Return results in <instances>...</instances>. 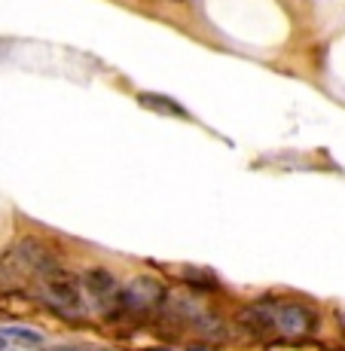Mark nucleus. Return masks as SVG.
<instances>
[{
  "label": "nucleus",
  "mask_w": 345,
  "mask_h": 351,
  "mask_svg": "<svg viewBox=\"0 0 345 351\" xmlns=\"http://www.w3.org/2000/svg\"><path fill=\"white\" fill-rule=\"evenodd\" d=\"M37 293H40V300L46 302V308L56 312L58 318H64V321H80L89 312L86 300H83V290H80V281L73 278L71 272H62V275H56V278H43Z\"/></svg>",
  "instance_id": "obj_3"
},
{
  "label": "nucleus",
  "mask_w": 345,
  "mask_h": 351,
  "mask_svg": "<svg viewBox=\"0 0 345 351\" xmlns=\"http://www.w3.org/2000/svg\"><path fill=\"white\" fill-rule=\"evenodd\" d=\"M12 260L22 266L25 275H34V278H56V275L64 272L62 260H58V254L52 251L46 241H40L37 235H22V239L16 241V247H12Z\"/></svg>",
  "instance_id": "obj_4"
},
{
  "label": "nucleus",
  "mask_w": 345,
  "mask_h": 351,
  "mask_svg": "<svg viewBox=\"0 0 345 351\" xmlns=\"http://www.w3.org/2000/svg\"><path fill=\"white\" fill-rule=\"evenodd\" d=\"M187 351H214L211 346H193V348H187Z\"/></svg>",
  "instance_id": "obj_10"
},
{
  "label": "nucleus",
  "mask_w": 345,
  "mask_h": 351,
  "mask_svg": "<svg viewBox=\"0 0 345 351\" xmlns=\"http://www.w3.org/2000/svg\"><path fill=\"white\" fill-rule=\"evenodd\" d=\"M138 101L144 107H150L153 113H162V117H180V119H187L189 113H187V107L184 104H178V101H171V98H165V95H138Z\"/></svg>",
  "instance_id": "obj_8"
},
{
  "label": "nucleus",
  "mask_w": 345,
  "mask_h": 351,
  "mask_svg": "<svg viewBox=\"0 0 345 351\" xmlns=\"http://www.w3.org/2000/svg\"><path fill=\"white\" fill-rule=\"evenodd\" d=\"M49 351H67V348H49ZM73 351H77V348H73Z\"/></svg>",
  "instance_id": "obj_14"
},
{
  "label": "nucleus",
  "mask_w": 345,
  "mask_h": 351,
  "mask_svg": "<svg viewBox=\"0 0 345 351\" xmlns=\"http://www.w3.org/2000/svg\"><path fill=\"white\" fill-rule=\"evenodd\" d=\"M0 336H3V339L28 342V346H43V333H37V330H31V327H3Z\"/></svg>",
  "instance_id": "obj_9"
},
{
  "label": "nucleus",
  "mask_w": 345,
  "mask_h": 351,
  "mask_svg": "<svg viewBox=\"0 0 345 351\" xmlns=\"http://www.w3.org/2000/svg\"><path fill=\"white\" fill-rule=\"evenodd\" d=\"M269 302V312H272L275 324V336L296 342V339H309L318 333L321 327V315L315 312L309 302L302 300H290V296H263Z\"/></svg>",
  "instance_id": "obj_1"
},
{
  "label": "nucleus",
  "mask_w": 345,
  "mask_h": 351,
  "mask_svg": "<svg viewBox=\"0 0 345 351\" xmlns=\"http://www.w3.org/2000/svg\"><path fill=\"white\" fill-rule=\"evenodd\" d=\"M147 351H174V348H165V346H156V348H147Z\"/></svg>",
  "instance_id": "obj_11"
},
{
  "label": "nucleus",
  "mask_w": 345,
  "mask_h": 351,
  "mask_svg": "<svg viewBox=\"0 0 345 351\" xmlns=\"http://www.w3.org/2000/svg\"><path fill=\"white\" fill-rule=\"evenodd\" d=\"M180 285H184L193 296H211L220 293L223 285L211 269H199V266H184L180 269Z\"/></svg>",
  "instance_id": "obj_7"
},
{
  "label": "nucleus",
  "mask_w": 345,
  "mask_h": 351,
  "mask_svg": "<svg viewBox=\"0 0 345 351\" xmlns=\"http://www.w3.org/2000/svg\"><path fill=\"white\" fill-rule=\"evenodd\" d=\"M168 300V287L153 275H138L119 287L117 306L126 312V318H156Z\"/></svg>",
  "instance_id": "obj_2"
},
{
  "label": "nucleus",
  "mask_w": 345,
  "mask_h": 351,
  "mask_svg": "<svg viewBox=\"0 0 345 351\" xmlns=\"http://www.w3.org/2000/svg\"><path fill=\"white\" fill-rule=\"evenodd\" d=\"M80 287H83L101 308H107L117 302L119 287L123 285H119V278L107 266H89L83 275H80Z\"/></svg>",
  "instance_id": "obj_5"
},
{
  "label": "nucleus",
  "mask_w": 345,
  "mask_h": 351,
  "mask_svg": "<svg viewBox=\"0 0 345 351\" xmlns=\"http://www.w3.org/2000/svg\"><path fill=\"white\" fill-rule=\"evenodd\" d=\"M235 327L241 330L251 339H272L275 336V324H272V312H269V302H251V306H241L235 312Z\"/></svg>",
  "instance_id": "obj_6"
},
{
  "label": "nucleus",
  "mask_w": 345,
  "mask_h": 351,
  "mask_svg": "<svg viewBox=\"0 0 345 351\" xmlns=\"http://www.w3.org/2000/svg\"><path fill=\"white\" fill-rule=\"evenodd\" d=\"M83 351H107V348H83Z\"/></svg>",
  "instance_id": "obj_13"
},
{
  "label": "nucleus",
  "mask_w": 345,
  "mask_h": 351,
  "mask_svg": "<svg viewBox=\"0 0 345 351\" xmlns=\"http://www.w3.org/2000/svg\"><path fill=\"white\" fill-rule=\"evenodd\" d=\"M6 348V339H3V336H0V351H3Z\"/></svg>",
  "instance_id": "obj_12"
}]
</instances>
